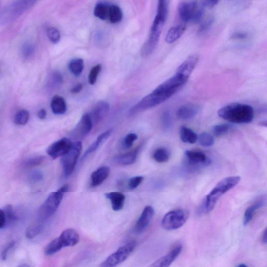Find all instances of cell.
<instances>
[{
    "label": "cell",
    "instance_id": "6da1fadb",
    "mask_svg": "<svg viewBox=\"0 0 267 267\" xmlns=\"http://www.w3.org/2000/svg\"><path fill=\"white\" fill-rule=\"evenodd\" d=\"M218 115L228 122L236 124H247L252 122L254 111L252 106L233 103L221 108Z\"/></svg>",
    "mask_w": 267,
    "mask_h": 267
},
{
    "label": "cell",
    "instance_id": "7a4b0ae2",
    "mask_svg": "<svg viewBox=\"0 0 267 267\" xmlns=\"http://www.w3.org/2000/svg\"><path fill=\"white\" fill-rule=\"evenodd\" d=\"M240 180L238 176L226 178L218 183L206 197L204 209L209 213L215 207L217 201L226 192L236 186Z\"/></svg>",
    "mask_w": 267,
    "mask_h": 267
},
{
    "label": "cell",
    "instance_id": "74e56055",
    "mask_svg": "<svg viewBox=\"0 0 267 267\" xmlns=\"http://www.w3.org/2000/svg\"><path fill=\"white\" fill-rule=\"evenodd\" d=\"M46 35L50 41L53 43H58L61 38L59 31L54 27H48L46 29Z\"/></svg>",
    "mask_w": 267,
    "mask_h": 267
},
{
    "label": "cell",
    "instance_id": "52a82bcc",
    "mask_svg": "<svg viewBox=\"0 0 267 267\" xmlns=\"http://www.w3.org/2000/svg\"><path fill=\"white\" fill-rule=\"evenodd\" d=\"M178 13L183 21L198 23L202 20L204 12L196 2H184L179 5Z\"/></svg>",
    "mask_w": 267,
    "mask_h": 267
},
{
    "label": "cell",
    "instance_id": "7dc6e473",
    "mask_svg": "<svg viewBox=\"0 0 267 267\" xmlns=\"http://www.w3.org/2000/svg\"><path fill=\"white\" fill-rule=\"evenodd\" d=\"M143 180V177L141 176L134 177L130 179L128 187L130 190L136 189Z\"/></svg>",
    "mask_w": 267,
    "mask_h": 267
},
{
    "label": "cell",
    "instance_id": "3957f363",
    "mask_svg": "<svg viewBox=\"0 0 267 267\" xmlns=\"http://www.w3.org/2000/svg\"><path fill=\"white\" fill-rule=\"evenodd\" d=\"M174 93L163 89L159 85L134 106L131 109L130 113L131 114H135L155 107L171 98Z\"/></svg>",
    "mask_w": 267,
    "mask_h": 267
},
{
    "label": "cell",
    "instance_id": "8d00e7d4",
    "mask_svg": "<svg viewBox=\"0 0 267 267\" xmlns=\"http://www.w3.org/2000/svg\"><path fill=\"white\" fill-rule=\"evenodd\" d=\"M102 66L101 64H96L90 70L88 76L89 84L93 85L95 84L101 71Z\"/></svg>",
    "mask_w": 267,
    "mask_h": 267
},
{
    "label": "cell",
    "instance_id": "7bdbcfd3",
    "mask_svg": "<svg viewBox=\"0 0 267 267\" xmlns=\"http://www.w3.org/2000/svg\"><path fill=\"white\" fill-rule=\"evenodd\" d=\"M161 123L164 130H167L171 127L172 118L169 111H166L162 113L161 117Z\"/></svg>",
    "mask_w": 267,
    "mask_h": 267
},
{
    "label": "cell",
    "instance_id": "7402d4cb",
    "mask_svg": "<svg viewBox=\"0 0 267 267\" xmlns=\"http://www.w3.org/2000/svg\"><path fill=\"white\" fill-rule=\"evenodd\" d=\"M141 148V145H139L131 152L116 156L114 158V161L117 164L123 165H129L134 163Z\"/></svg>",
    "mask_w": 267,
    "mask_h": 267
},
{
    "label": "cell",
    "instance_id": "1f68e13d",
    "mask_svg": "<svg viewBox=\"0 0 267 267\" xmlns=\"http://www.w3.org/2000/svg\"><path fill=\"white\" fill-rule=\"evenodd\" d=\"M63 79L61 72L58 70L54 71L47 82V86L52 88H57L63 83Z\"/></svg>",
    "mask_w": 267,
    "mask_h": 267
},
{
    "label": "cell",
    "instance_id": "5b68a950",
    "mask_svg": "<svg viewBox=\"0 0 267 267\" xmlns=\"http://www.w3.org/2000/svg\"><path fill=\"white\" fill-rule=\"evenodd\" d=\"M38 0H14L0 15V23L6 25L17 19L35 5Z\"/></svg>",
    "mask_w": 267,
    "mask_h": 267
},
{
    "label": "cell",
    "instance_id": "db71d44e",
    "mask_svg": "<svg viewBox=\"0 0 267 267\" xmlns=\"http://www.w3.org/2000/svg\"><path fill=\"white\" fill-rule=\"evenodd\" d=\"M38 117L41 119H44L46 117V111L44 109H40L37 114Z\"/></svg>",
    "mask_w": 267,
    "mask_h": 267
},
{
    "label": "cell",
    "instance_id": "60d3db41",
    "mask_svg": "<svg viewBox=\"0 0 267 267\" xmlns=\"http://www.w3.org/2000/svg\"><path fill=\"white\" fill-rule=\"evenodd\" d=\"M45 159L43 156H39L31 158L23 163L24 166L33 167L41 164Z\"/></svg>",
    "mask_w": 267,
    "mask_h": 267
},
{
    "label": "cell",
    "instance_id": "b9f144b4",
    "mask_svg": "<svg viewBox=\"0 0 267 267\" xmlns=\"http://www.w3.org/2000/svg\"><path fill=\"white\" fill-rule=\"evenodd\" d=\"M230 128L229 125L227 124L218 125L213 127V132L215 136L220 137L226 134Z\"/></svg>",
    "mask_w": 267,
    "mask_h": 267
},
{
    "label": "cell",
    "instance_id": "836d02e7",
    "mask_svg": "<svg viewBox=\"0 0 267 267\" xmlns=\"http://www.w3.org/2000/svg\"><path fill=\"white\" fill-rule=\"evenodd\" d=\"M30 116V113L28 111L20 110L15 114V123L18 126H25L28 123Z\"/></svg>",
    "mask_w": 267,
    "mask_h": 267
},
{
    "label": "cell",
    "instance_id": "cb8c5ba5",
    "mask_svg": "<svg viewBox=\"0 0 267 267\" xmlns=\"http://www.w3.org/2000/svg\"><path fill=\"white\" fill-rule=\"evenodd\" d=\"M266 204V198L263 197L252 205L249 207L246 210L244 215V223L245 226H247L253 220L255 212L259 208L262 207Z\"/></svg>",
    "mask_w": 267,
    "mask_h": 267
},
{
    "label": "cell",
    "instance_id": "ffe728a7",
    "mask_svg": "<svg viewBox=\"0 0 267 267\" xmlns=\"http://www.w3.org/2000/svg\"><path fill=\"white\" fill-rule=\"evenodd\" d=\"M107 199L110 200L112 209L115 211L122 210L124 207L126 197L120 192H110L105 194Z\"/></svg>",
    "mask_w": 267,
    "mask_h": 267
},
{
    "label": "cell",
    "instance_id": "ab89813d",
    "mask_svg": "<svg viewBox=\"0 0 267 267\" xmlns=\"http://www.w3.org/2000/svg\"><path fill=\"white\" fill-rule=\"evenodd\" d=\"M3 210L6 215L7 225L12 224L16 220L17 217L11 205L6 206Z\"/></svg>",
    "mask_w": 267,
    "mask_h": 267
},
{
    "label": "cell",
    "instance_id": "f5cc1de1",
    "mask_svg": "<svg viewBox=\"0 0 267 267\" xmlns=\"http://www.w3.org/2000/svg\"><path fill=\"white\" fill-rule=\"evenodd\" d=\"M204 2L207 6L210 8H212L219 3L220 0H204Z\"/></svg>",
    "mask_w": 267,
    "mask_h": 267
},
{
    "label": "cell",
    "instance_id": "9f6ffc18",
    "mask_svg": "<svg viewBox=\"0 0 267 267\" xmlns=\"http://www.w3.org/2000/svg\"><path fill=\"white\" fill-rule=\"evenodd\" d=\"M238 267H247V266H248V265L245 264H240L238 265Z\"/></svg>",
    "mask_w": 267,
    "mask_h": 267
},
{
    "label": "cell",
    "instance_id": "ac0fdd59",
    "mask_svg": "<svg viewBox=\"0 0 267 267\" xmlns=\"http://www.w3.org/2000/svg\"><path fill=\"white\" fill-rule=\"evenodd\" d=\"M185 156L189 164L192 165H207L211 163V160L206 155L198 151H187Z\"/></svg>",
    "mask_w": 267,
    "mask_h": 267
},
{
    "label": "cell",
    "instance_id": "681fc988",
    "mask_svg": "<svg viewBox=\"0 0 267 267\" xmlns=\"http://www.w3.org/2000/svg\"><path fill=\"white\" fill-rule=\"evenodd\" d=\"M7 225L6 215L4 210L0 209V229H3Z\"/></svg>",
    "mask_w": 267,
    "mask_h": 267
},
{
    "label": "cell",
    "instance_id": "8fae6325",
    "mask_svg": "<svg viewBox=\"0 0 267 267\" xmlns=\"http://www.w3.org/2000/svg\"><path fill=\"white\" fill-rule=\"evenodd\" d=\"M72 142L68 138L64 137L52 143L46 153L53 159L62 157L70 149Z\"/></svg>",
    "mask_w": 267,
    "mask_h": 267
},
{
    "label": "cell",
    "instance_id": "c3c4849f",
    "mask_svg": "<svg viewBox=\"0 0 267 267\" xmlns=\"http://www.w3.org/2000/svg\"><path fill=\"white\" fill-rule=\"evenodd\" d=\"M15 245V242L12 241L3 250L1 254V258L2 260H5L7 259L10 250L13 248Z\"/></svg>",
    "mask_w": 267,
    "mask_h": 267
},
{
    "label": "cell",
    "instance_id": "f907efd6",
    "mask_svg": "<svg viewBox=\"0 0 267 267\" xmlns=\"http://www.w3.org/2000/svg\"><path fill=\"white\" fill-rule=\"evenodd\" d=\"M248 37V34L244 33H237L233 35L232 38L234 39L241 40L246 39Z\"/></svg>",
    "mask_w": 267,
    "mask_h": 267
},
{
    "label": "cell",
    "instance_id": "5bb4252c",
    "mask_svg": "<svg viewBox=\"0 0 267 267\" xmlns=\"http://www.w3.org/2000/svg\"><path fill=\"white\" fill-rule=\"evenodd\" d=\"M154 214L155 211L153 207L151 206L145 207L135 226V232L140 234L147 229L150 224Z\"/></svg>",
    "mask_w": 267,
    "mask_h": 267
},
{
    "label": "cell",
    "instance_id": "d4e9b609",
    "mask_svg": "<svg viewBox=\"0 0 267 267\" xmlns=\"http://www.w3.org/2000/svg\"><path fill=\"white\" fill-rule=\"evenodd\" d=\"M110 6V4L105 1L97 3L93 10L94 15L101 20H108Z\"/></svg>",
    "mask_w": 267,
    "mask_h": 267
},
{
    "label": "cell",
    "instance_id": "7c38bea8",
    "mask_svg": "<svg viewBox=\"0 0 267 267\" xmlns=\"http://www.w3.org/2000/svg\"><path fill=\"white\" fill-rule=\"evenodd\" d=\"M93 125L88 113L83 115L79 123L71 133V136L76 139H83L91 131Z\"/></svg>",
    "mask_w": 267,
    "mask_h": 267
},
{
    "label": "cell",
    "instance_id": "30bf717a",
    "mask_svg": "<svg viewBox=\"0 0 267 267\" xmlns=\"http://www.w3.org/2000/svg\"><path fill=\"white\" fill-rule=\"evenodd\" d=\"M136 246L135 241H131L120 247L115 252L109 256L101 264L104 267H113L123 263L130 256Z\"/></svg>",
    "mask_w": 267,
    "mask_h": 267
},
{
    "label": "cell",
    "instance_id": "d590c367",
    "mask_svg": "<svg viewBox=\"0 0 267 267\" xmlns=\"http://www.w3.org/2000/svg\"><path fill=\"white\" fill-rule=\"evenodd\" d=\"M198 140L200 144L205 148L211 147L214 143V137L212 134L204 132L198 136Z\"/></svg>",
    "mask_w": 267,
    "mask_h": 267
},
{
    "label": "cell",
    "instance_id": "4fadbf2b",
    "mask_svg": "<svg viewBox=\"0 0 267 267\" xmlns=\"http://www.w3.org/2000/svg\"><path fill=\"white\" fill-rule=\"evenodd\" d=\"M199 58V56L197 54L190 55L178 67L176 74L187 80L197 66Z\"/></svg>",
    "mask_w": 267,
    "mask_h": 267
},
{
    "label": "cell",
    "instance_id": "83f0119b",
    "mask_svg": "<svg viewBox=\"0 0 267 267\" xmlns=\"http://www.w3.org/2000/svg\"><path fill=\"white\" fill-rule=\"evenodd\" d=\"M180 138L185 143H194L198 140V136L190 129L182 126L180 131Z\"/></svg>",
    "mask_w": 267,
    "mask_h": 267
},
{
    "label": "cell",
    "instance_id": "f35d334b",
    "mask_svg": "<svg viewBox=\"0 0 267 267\" xmlns=\"http://www.w3.org/2000/svg\"><path fill=\"white\" fill-rule=\"evenodd\" d=\"M43 229L41 224H35L30 227L26 232V236L29 239H33L38 235Z\"/></svg>",
    "mask_w": 267,
    "mask_h": 267
},
{
    "label": "cell",
    "instance_id": "bcb514c9",
    "mask_svg": "<svg viewBox=\"0 0 267 267\" xmlns=\"http://www.w3.org/2000/svg\"><path fill=\"white\" fill-rule=\"evenodd\" d=\"M43 178V174L38 171H34L31 173L29 176L30 181L33 183L40 182Z\"/></svg>",
    "mask_w": 267,
    "mask_h": 267
},
{
    "label": "cell",
    "instance_id": "ee69618b",
    "mask_svg": "<svg viewBox=\"0 0 267 267\" xmlns=\"http://www.w3.org/2000/svg\"><path fill=\"white\" fill-rule=\"evenodd\" d=\"M138 139V136L135 133H130L124 138V145L127 149H129L133 147L134 142Z\"/></svg>",
    "mask_w": 267,
    "mask_h": 267
},
{
    "label": "cell",
    "instance_id": "603a6c76",
    "mask_svg": "<svg viewBox=\"0 0 267 267\" xmlns=\"http://www.w3.org/2000/svg\"><path fill=\"white\" fill-rule=\"evenodd\" d=\"M186 30V26L178 25L169 29L167 32L165 41L168 44H172L179 40Z\"/></svg>",
    "mask_w": 267,
    "mask_h": 267
},
{
    "label": "cell",
    "instance_id": "f546056e",
    "mask_svg": "<svg viewBox=\"0 0 267 267\" xmlns=\"http://www.w3.org/2000/svg\"><path fill=\"white\" fill-rule=\"evenodd\" d=\"M123 13L119 7L111 5L110 7L108 19L112 23L119 22L123 18Z\"/></svg>",
    "mask_w": 267,
    "mask_h": 267
},
{
    "label": "cell",
    "instance_id": "9c48e42d",
    "mask_svg": "<svg viewBox=\"0 0 267 267\" xmlns=\"http://www.w3.org/2000/svg\"><path fill=\"white\" fill-rule=\"evenodd\" d=\"M164 23L155 20L151 27L150 36L143 45L141 54L143 57H148L155 51L159 41Z\"/></svg>",
    "mask_w": 267,
    "mask_h": 267
},
{
    "label": "cell",
    "instance_id": "277c9868",
    "mask_svg": "<svg viewBox=\"0 0 267 267\" xmlns=\"http://www.w3.org/2000/svg\"><path fill=\"white\" fill-rule=\"evenodd\" d=\"M68 188L67 184L64 185L57 191L52 192L48 196L38 212V219L40 222H45L57 211Z\"/></svg>",
    "mask_w": 267,
    "mask_h": 267
},
{
    "label": "cell",
    "instance_id": "9a60e30c",
    "mask_svg": "<svg viewBox=\"0 0 267 267\" xmlns=\"http://www.w3.org/2000/svg\"><path fill=\"white\" fill-rule=\"evenodd\" d=\"M109 110L110 105L106 102H99L94 106L90 113H89L93 127L101 122L107 115Z\"/></svg>",
    "mask_w": 267,
    "mask_h": 267
},
{
    "label": "cell",
    "instance_id": "4316f807",
    "mask_svg": "<svg viewBox=\"0 0 267 267\" xmlns=\"http://www.w3.org/2000/svg\"><path fill=\"white\" fill-rule=\"evenodd\" d=\"M198 112V108L196 106L186 105L179 108L177 112V115L182 119H190L195 117Z\"/></svg>",
    "mask_w": 267,
    "mask_h": 267
},
{
    "label": "cell",
    "instance_id": "2e32d148",
    "mask_svg": "<svg viewBox=\"0 0 267 267\" xmlns=\"http://www.w3.org/2000/svg\"><path fill=\"white\" fill-rule=\"evenodd\" d=\"M183 249L181 245H177L165 256L158 259L151 266L153 267H167L178 258Z\"/></svg>",
    "mask_w": 267,
    "mask_h": 267
},
{
    "label": "cell",
    "instance_id": "f6af8a7d",
    "mask_svg": "<svg viewBox=\"0 0 267 267\" xmlns=\"http://www.w3.org/2000/svg\"><path fill=\"white\" fill-rule=\"evenodd\" d=\"M214 20L213 17H210L204 21L200 27L199 33L200 34H204L206 33L212 26Z\"/></svg>",
    "mask_w": 267,
    "mask_h": 267
},
{
    "label": "cell",
    "instance_id": "f1b7e54d",
    "mask_svg": "<svg viewBox=\"0 0 267 267\" xmlns=\"http://www.w3.org/2000/svg\"><path fill=\"white\" fill-rule=\"evenodd\" d=\"M84 68V61L82 59L76 58L71 60L68 63L69 70L76 77L81 76Z\"/></svg>",
    "mask_w": 267,
    "mask_h": 267
},
{
    "label": "cell",
    "instance_id": "e0dca14e",
    "mask_svg": "<svg viewBox=\"0 0 267 267\" xmlns=\"http://www.w3.org/2000/svg\"><path fill=\"white\" fill-rule=\"evenodd\" d=\"M59 239L63 248L72 247L79 244L80 235L76 230L68 229L62 232Z\"/></svg>",
    "mask_w": 267,
    "mask_h": 267
},
{
    "label": "cell",
    "instance_id": "8992f818",
    "mask_svg": "<svg viewBox=\"0 0 267 267\" xmlns=\"http://www.w3.org/2000/svg\"><path fill=\"white\" fill-rule=\"evenodd\" d=\"M82 143L78 140L72 143L69 151L61 158V164L64 175L65 177L70 176L74 173L78 161L82 151Z\"/></svg>",
    "mask_w": 267,
    "mask_h": 267
},
{
    "label": "cell",
    "instance_id": "484cf974",
    "mask_svg": "<svg viewBox=\"0 0 267 267\" xmlns=\"http://www.w3.org/2000/svg\"><path fill=\"white\" fill-rule=\"evenodd\" d=\"M53 113L56 115H62L67 111V105L62 96L56 95L54 96L51 104Z\"/></svg>",
    "mask_w": 267,
    "mask_h": 267
},
{
    "label": "cell",
    "instance_id": "816d5d0a",
    "mask_svg": "<svg viewBox=\"0 0 267 267\" xmlns=\"http://www.w3.org/2000/svg\"><path fill=\"white\" fill-rule=\"evenodd\" d=\"M83 88V85L82 84H78L71 89L70 92L74 94L78 93L82 90Z\"/></svg>",
    "mask_w": 267,
    "mask_h": 267
},
{
    "label": "cell",
    "instance_id": "11a10c76",
    "mask_svg": "<svg viewBox=\"0 0 267 267\" xmlns=\"http://www.w3.org/2000/svg\"><path fill=\"white\" fill-rule=\"evenodd\" d=\"M262 242H263V244L266 245L267 242V238H266V229H265L262 234Z\"/></svg>",
    "mask_w": 267,
    "mask_h": 267
},
{
    "label": "cell",
    "instance_id": "d6a6232c",
    "mask_svg": "<svg viewBox=\"0 0 267 267\" xmlns=\"http://www.w3.org/2000/svg\"><path fill=\"white\" fill-rule=\"evenodd\" d=\"M171 157V154L165 148H161L157 149L154 153L153 158L158 163L167 162Z\"/></svg>",
    "mask_w": 267,
    "mask_h": 267
},
{
    "label": "cell",
    "instance_id": "ba28073f",
    "mask_svg": "<svg viewBox=\"0 0 267 267\" xmlns=\"http://www.w3.org/2000/svg\"><path fill=\"white\" fill-rule=\"evenodd\" d=\"M188 217L189 213L186 210L177 209L169 211L164 216L161 225L166 230H177L186 223Z\"/></svg>",
    "mask_w": 267,
    "mask_h": 267
},
{
    "label": "cell",
    "instance_id": "44dd1931",
    "mask_svg": "<svg viewBox=\"0 0 267 267\" xmlns=\"http://www.w3.org/2000/svg\"><path fill=\"white\" fill-rule=\"evenodd\" d=\"M113 131V130L112 129H109L97 137L95 141L90 145L89 148L85 152L82 157V160H84L89 155L98 150V149H99V148H100L101 145L109 138Z\"/></svg>",
    "mask_w": 267,
    "mask_h": 267
},
{
    "label": "cell",
    "instance_id": "d6986e66",
    "mask_svg": "<svg viewBox=\"0 0 267 267\" xmlns=\"http://www.w3.org/2000/svg\"><path fill=\"white\" fill-rule=\"evenodd\" d=\"M110 169L108 166H103L92 173L90 178V185L95 187L101 185L108 178Z\"/></svg>",
    "mask_w": 267,
    "mask_h": 267
},
{
    "label": "cell",
    "instance_id": "e575fe53",
    "mask_svg": "<svg viewBox=\"0 0 267 267\" xmlns=\"http://www.w3.org/2000/svg\"><path fill=\"white\" fill-rule=\"evenodd\" d=\"M35 52V46L31 42H27L24 43L21 47V54L22 57L25 59L31 58Z\"/></svg>",
    "mask_w": 267,
    "mask_h": 267
},
{
    "label": "cell",
    "instance_id": "4dcf8cb0",
    "mask_svg": "<svg viewBox=\"0 0 267 267\" xmlns=\"http://www.w3.org/2000/svg\"><path fill=\"white\" fill-rule=\"evenodd\" d=\"M63 249L59 237L52 240L46 247L44 253L47 256H52Z\"/></svg>",
    "mask_w": 267,
    "mask_h": 267
}]
</instances>
